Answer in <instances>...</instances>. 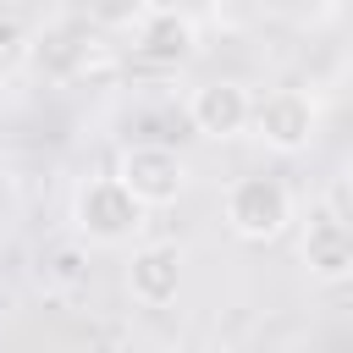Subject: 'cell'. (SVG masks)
I'll return each instance as SVG.
<instances>
[{
    "label": "cell",
    "instance_id": "277c9868",
    "mask_svg": "<svg viewBox=\"0 0 353 353\" xmlns=\"http://www.w3.org/2000/svg\"><path fill=\"white\" fill-rule=\"evenodd\" d=\"M116 176H121L149 210H154V204H176L182 188H188V165H182V154L165 149V143H127L121 160H116Z\"/></svg>",
    "mask_w": 353,
    "mask_h": 353
},
{
    "label": "cell",
    "instance_id": "7a4b0ae2",
    "mask_svg": "<svg viewBox=\"0 0 353 353\" xmlns=\"http://www.w3.org/2000/svg\"><path fill=\"white\" fill-rule=\"evenodd\" d=\"M226 226L243 243H276L292 226V193L276 176H237L226 188Z\"/></svg>",
    "mask_w": 353,
    "mask_h": 353
},
{
    "label": "cell",
    "instance_id": "5b68a950",
    "mask_svg": "<svg viewBox=\"0 0 353 353\" xmlns=\"http://www.w3.org/2000/svg\"><path fill=\"white\" fill-rule=\"evenodd\" d=\"M188 121H193L204 138H237V132H248V121H254V99H248L243 83L221 77V83H204V88L188 94Z\"/></svg>",
    "mask_w": 353,
    "mask_h": 353
},
{
    "label": "cell",
    "instance_id": "3957f363",
    "mask_svg": "<svg viewBox=\"0 0 353 353\" xmlns=\"http://www.w3.org/2000/svg\"><path fill=\"white\" fill-rule=\"evenodd\" d=\"M254 138L276 154H298L314 143V127H320V105L303 94V88H276L254 105Z\"/></svg>",
    "mask_w": 353,
    "mask_h": 353
},
{
    "label": "cell",
    "instance_id": "8992f818",
    "mask_svg": "<svg viewBox=\"0 0 353 353\" xmlns=\"http://www.w3.org/2000/svg\"><path fill=\"white\" fill-rule=\"evenodd\" d=\"M182 287V248L176 243H143L127 259V292L138 309H165Z\"/></svg>",
    "mask_w": 353,
    "mask_h": 353
},
{
    "label": "cell",
    "instance_id": "6da1fadb",
    "mask_svg": "<svg viewBox=\"0 0 353 353\" xmlns=\"http://www.w3.org/2000/svg\"><path fill=\"white\" fill-rule=\"evenodd\" d=\"M143 215L149 204L110 171V176H88L77 193H72V226L83 243H99V248H116V243H132L143 232Z\"/></svg>",
    "mask_w": 353,
    "mask_h": 353
},
{
    "label": "cell",
    "instance_id": "ba28073f",
    "mask_svg": "<svg viewBox=\"0 0 353 353\" xmlns=\"http://www.w3.org/2000/svg\"><path fill=\"white\" fill-rule=\"evenodd\" d=\"M193 44H199V33H193V22H188L182 11H149V17L138 22V55L154 61V66L188 61Z\"/></svg>",
    "mask_w": 353,
    "mask_h": 353
},
{
    "label": "cell",
    "instance_id": "30bf717a",
    "mask_svg": "<svg viewBox=\"0 0 353 353\" xmlns=\"http://www.w3.org/2000/svg\"><path fill=\"white\" fill-rule=\"evenodd\" d=\"M6 72H11V55H6V39H0V83H6Z\"/></svg>",
    "mask_w": 353,
    "mask_h": 353
},
{
    "label": "cell",
    "instance_id": "52a82bcc",
    "mask_svg": "<svg viewBox=\"0 0 353 353\" xmlns=\"http://www.w3.org/2000/svg\"><path fill=\"white\" fill-rule=\"evenodd\" d=\"M303 265L314 281H342L353 276V226L342 215H314L303 232Z\"/></svg>",
    "mask_w": 353,
    "mask_h": 353
},
{
    "label": "cell",
    "instance_id": "9c48e42d",
    "mask_svg": "<svg viewBox=\"0 0 353 353\" xmlns=\"http://www.w3.org/2000/svg\"><path fill=\"white\" fill-rule=\"evenodd\" d=\"M88 17L99 28H132L149 17V0H88Z\"/></svg>",
    "mask_w": 353,
    "mask_h": 353
}]
</instances>
